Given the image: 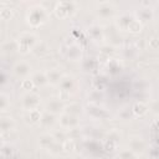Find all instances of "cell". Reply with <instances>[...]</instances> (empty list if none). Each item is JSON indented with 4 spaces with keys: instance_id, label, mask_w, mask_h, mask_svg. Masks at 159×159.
Wrapping results in <instances>:
<instances>
[{
    "instance_id": "2",
    "label": "cell",
    "mask_w": 159,
    "mask_h": 159,
    "mask_svg": "<svg viewBox=\"0 0 159 159\" xmlns=\"http://www.w3.org/2000/svg\"><path fill=\"white\" fill-rule=\"evenodd\" d=\"M47 17H48V14L41 5L35 6L30 10V12L27 15V22L32 27H39L47 21Z\"/></svg>"
},
{
    "instance_id": "10",
    "label": "cell",
    "mask_w": 159,
    "mask_h": 159,
    "mask_svg": "<svg viewBox=\"0 0 159 159\" xmlns=\"http://www.w3.org/2000/svg\"><path fill=\"white\" fill-rule=\"evenodd\" d=\"M58 86L61 87V92H66V93H71L75 88H76V81L73 77L71 76H62Z\"/></svg>"
},
{
    "instance_id": "5",
    "label": "cell",
    "mask_w": 159,
    "mask_h": 159,
    "mask_svg": "<svg viewBox=\"0 0 159 159\" xmlns=\"http://www.w3.org/2000/svg\"><path fill=\"white\" fill-rule=\"evenodd\" d=\"M58 124L62 129L65 130H70V129H73V128H78L80 127V119L78 117H75V116H71V114H67V113H62L60 117H58Z\"/></svg>"
},
{
    "instance_id": "1",
    "label": "cell",
    "mask_w": 159,
    "mask_h": 159,
    "mask_svg": "<svg viewBox=\"0 0 159 159\" xmlns=\"http://www.w3.org/2000/svg\"><path fill=\"white\" fill-rule=\"evenodd\" d=\"M39 42L37 36L32 32H22L19 39L16 40L17 43V50L22 53H27L30 51H32V48L35 47V45Z\"/></svg>"
},
{
    "instance_id": "31",
    "label": "cell",
    "mask_w": 159,
    "mask_h": 159,
    "mask_svg": "<svg viewBox=\"0 0 159 159\" xmlns=\"http://www.w3.org/2000/svg\"><path fill=\"white\" fill-rule=\"evenodd\" d=\"M11 15H12V10L11 9H1V11H0V17H2L4 20H7V19H10L11 17Z\"/></svg>"
},
{
    "instance_id": "9",
    "label": "cell",
    "mask_w": 159,
    "mask_h": 159,
    "mask_svg": "<svg viewBox=\"0 0 159 159\" xmlns=\"http://www.w3.org/2000/svg\"><path fill=\"white\" fill-rule=\"evenodd\" d=\"M31 65L25 62V61H21V62H17L14 67V72L17 77H21V78H26L27 76H30L31 73Z\"/></svg>"
},
{
    "instance_id": "34",
    "label": "cell",
    "mask_w": 159,
    "mask_h": 159,
    "mask_svg": "<svg viewBox=\"0 0 159 159\" xmlns=\"http://www.w3.org/2000/svg\"><path fill=\"white\" fill-rule=\"evenodd\" d=\"M158 46H159L158 37H152V39L149 40V48L153 50V51H155V50H158Z\"/></svg>"
},
{
    "instance_id": "30",
    "label": "cell",
    "mask_w": 159,
    "mask_h": 159,
    "mask_svg": "<svg viewBox=\"0 0 159 159\" xmlns=\"http://www.w3.org/2000/svg\"><path fill=\"white\" fill-rule=\"evenodd\" d=\"M21 87H22V89H26V91H30V92H31V89H32L35 86H34V83H32V81H31L30 78H25V80H22V82H21Z\"/></svg>"
},
{
    "instance_id": "14",
    "label": "cell",
    "mask_w": 159,
    "mask_h": 159,
    "mask_svg": "<svg viewBox=\"0 0 159 159\" xmlns=\"http://www.w3.org/2000/svg\"><path fill=\"white\" fill-rule=\"evenodd\" d=\"M55 139H53V137H52V134H50V133H45V134H42L40 138H39V144H40V147L42 148V149H46V150H48L53 144H55Z\"/></svg>"
},
{
    "instance_id": "6",
    "label": "cell",
    "mask_w": 159,
    "mask_h": 159,
    "mask_svg": "<svg viewBox=\"0 0 159 159\" xmlns=\"http://www.w3.org/2000/svg\"><path fill=\"white\" fill-rule=\"evenodd\" d=\"M128 145H129L128 149H130L135 155L143 154V153L145 152V149H147V143H145V140H144L142 137H139V135H133V137H130V138H129V142H128Z\"/></svg>"
},
{
    "instance_id": "4",
    "label": "cell",
    "mask_w": 159,
    "mask_h": 159,
    "mask_svg": "<svg viewBox=\"0 0 159 159\" xmlns=\"http://www.w3.org/2000/svg\"><path fill=\"white\" fill-rule=\"evenodd\" d=\"M41 103V98L37 93L35 92H29L26 93L22 99H21V106L24 108V111H34V109H39Z\"/></svg>"
},
{
    "instance_id": "23",
    "label": "cell",
    "mask_w": 159,
    "mask_h": 159,
    "mask_svg": "<svg viewBox=\"0 0 159 159\" xmlns=\"http://www.w3.org/2000/svg\"><path fill=\"white\" fill-rule=\"evenodd\" d=\"M89 36L92 37V40L98 41V40H101L103 37V31H102V29L99 26H92L89 29Z\"/></svg>"
},
{
    "instance_id": "19",
    "label": "cell",
    "mask_w": 159,
    "mask_h": 159,
    "mask_svg": "<svg viewBox=\"0 0 159 159\" xmlns=\"http://www.w3.org/2000/svg\"><path fill=\"white\" fill-rule=\"evenodd\" d=\"M134 19H135V17L132 16V15H129V14H123V15H120L119 19H118V21H117L118 27L122 29V30H127L128 26H129V24H130Z\"/></svg>"
},
{
    "instance_id": "8",
    "label": "cell",
    "mask_w": 159,
    "mask_h": 159,
    "mask_svg": "<svg viewBox=\"0 0 159 159\" xmlns=\"http://www.w3.org/2000/svg\"><path fill=\"white\" fill-rule=\"evenodd\" d=\"M65 104L62 103V101L60 98H51L47 103H46V112L52 113V114H58L61 112H63Z\"/></svg>"
},
{
    "instance_id": "16",
    "label": "cell",
    "mask_w": 159,
    "mask_h": 159,
    "mask_svg": "<svg viewBox=\"0 0 159 159\" xmlns=\"http://www.w3.org/2000/svg\"><path fill=\"white\" fill-rule=\"evenodd\" d=\"M82 109H83V107H82L80 103H70L68 106H65L62 113H67V114L78 117V116L82 113Z\"/></svg>"
},
{
    "instance_id": "12",
    "label": "cell",
    "mask_w": 159,
    "mask_h": 159,
    "mask_svg": "<svg viewBox=\"0 0 159 159\" xmlns=\"http://www.w3.org/2000/svg\"><path fill=\"white\" fill-rule=\"evenodd\" d=\"M41 112L40 109H34V111H25L24 113V119L26 123L30 124H37L40 123V118H41Z\"/></svg>"
},
{
    "instance_id": "18",
    "label": "cell",
    "mask_w": 159,
    "mask_h": 159,
    "mask_svg": "<svg viewBox=\"0 0 159 159\" xmlns=\"http://www.w3.org/2000/svg\"><path fill=\"white\" fill-rule=\"evenodd\" d=\"M88 114H91V117H93L96 119H103V118H106L108 116V113L103 108L98 107L97 104H94L91 108H88Z\"/></svg>"
},
{
    "instance_id": "25",
    "label": "cell",
    "mask_w": 159,
    "mask_h": 159,
    "mask_svg": "<svg viewBox=\"0 0 159 159\" xmlns=\"http://www.w3.org/2000/svg\"><path fill=\"white\" fill-rule=\"evenodd\" d=\"M76 148V143L73 139H66L63 143H62V152H66V153H72Z\"/></svg>"
},
{
    "instance_id": "7",
    "label": "cell",
    "mask_w": 159,
    "mask_h": 159,
    "mask_svg": "<svg viewBox=\"0 0 159 159\" xmlns=\"http://www.w3.org/2000/svg\"><path fill=\"white\" fill-rule=\"evenodd\" d=\"M114 12H116L114 6L111 2H101L99 6L97 7V14L102 19H109L114 15Z\"/></svg>"
},
{
    "instance_id": "32",
    "label": "cell",
    "mask_w": 159,
    "mask_h": 159,
    "mask_svg": "<svg viewBox=\"0 0 159 159\" xmlns=\"http://www.w3.org/2000/svg\"><path fill=\"white\" fill-rule=\"evenodd\" d=\"M116 148H117V143L116 142L106 139V142H104V149L106 150H114Z\"/></svg>"
},
{
    "instance_id": "33",
    "label": "cell",
    "mask_w": 159,
    "mask_h": 159,
    "mask_svg": "<svg viewBox=\"0 0 159 159\" xmlns=\"http://www.w3.org/2000/svg\"><path fill=\"white\" fill-rule=\"evenodd\" d=\"M120 138V133L119 132H117V130H112V132H109V134H108V138L107 139H109V140H113V142H118V139Z\"/></svg>"
},
{
    "instance_id": "22",
    "label": "cell",
    "mask_w": 159,
    "mask_h": 159,
    "mask_svg": "<svg viewBox=\"0 0 159 159\" xmlns=\"http://www.w3.org/2000/svg\"><path fill=\"white\" fill-rule=\"evenodd\" d=\"M80 56H81V47L77 45H72L66 50V57L72 61H76Z\"/></svg>"
},
{
    "instance_id": "36",
    "label": "cell",
    "mask_w": 159,
    "mask_h": 159,
    "mask_svg": "<svg viewBox=\"0 0 159 159\" xmlns=\"http://www.w3.org/2000/svg\"><path fill=\"white\" fill-rule=\"evenodd\" d=\"M2 147H4V145H2V138H1V137H0V149H1V148H2Z\"/></svg>"
},
{
    "instance_id": "26",
    "label": "cell",
    "mask_w": 159,
    "mask_h": 159,
    "mask_svg": "<svg viewBox=\"0 0 159 159\" xmlns=\"http://www.w3.org/2000/svg\"><path fill=\"white\" fill-rule=\"evenodd\" d=\"M52 137H53V139L56 140V142H58V143H63L66 139H67V134H66V130L65 129H60V130H56V132H53L52 133Z\"/></svg>"
},
{
    "instance_id": "20",
    "label": "cell",
    "mask_w": 159,
    "mask_h": 159,
    "mask_svg": "<svg viewBox=\"0 0 159 159\" xmlns=\"http://www.w3.org/2000/svg\"><path fill=\"white\" fill-rule=\"evenodd\" d=\"M34 83V86H43L47 83V77H46V72H35L31 78H30Z\"/></svg>"
},
{
    "instance_id": "24",
    "label": "cell",
    "mask_w": 159,
    "mask_h": 159,
    "mask_svg": "<svg viewBox=\"0 0 159 159\" xmlns=\"http://www.w3.org/2000/svg\"><path fill=\"white\" fill-rule=\"evenodd\" d=\"M152 16H153V12L149 10V9H142L139 12H138V21L140 22V21H148V20H150L152 19Z\"/></svg>"
},
{
    "instance_id": "11",
    "label": "cell",
    "mask_w": 159,
    "mask_h": 159,
    "mask_svg": "<svg viewBox=\"0 0 159 159\" xmlns=\"http://www.w3.org/2000/svg\"><path fill=\"white\" fill-rule=\"evenodd\" d=\"M57 123V117L52 113H48V112H45L41 114V118H40V123L45 129H50L52 128L55 124Z\"/></svg>"
},
{
    "instance_id": "28",
    "label": "cell",
    "mask_w": 159,
    "mask_h": 159,
    "mask_svg": "<svg viewBox=\"0 0 159 159\" xmlns=\"http://www.w3.org/2000/svg\"><path fill=\"white\" fill-rule=\"evenodd\" d=\"M127 30L130 31V32H139V31L142 30V24H140L137 19H134V20L129 24V26H128Z\"/></svg>"
},
{
    "instance_id": "13",
    "label": "cell",
    "mask_w": 159,
    "mask_h": 159,
    "mask_svg": "<svg viewBox=\"0 0 159 159\" xmlns=\"http://www.w3.org/2000/svg\"><path fill=\"white\" fill-rule=\"evenodd\" d=\"M14 129H15V122L11 117L0 118V132L5 134V133H10Z\"/></svg>"
},
{
    "instance_id": "21",
    "label": "cell",
    "mask_w": 159,
    "mask_h": 159,
    "mask_svg": "<svg viewBox=\"0 0 159 159\" xmlns=\"http://www.w3.org/2000/svg\"><path fill=\"white\" fill-rule=\"evenodd\" d=\"M31 52H34L37 57H43V56H46L48 53V47H47V45L45 42H41L40 41V42H37L35 45V47L32 48Z\"/></svg>"
},
{
    "instance_id": "3",
    "label": "cell",
    "mask_w": 159,
    "mask_h": 159,
    "mask_svg": "<svg viewBox=\"0 0 159 159\" xmlns=\"http://www.w3.org/2000/svg\"><path fill=\"white\" fill-rule=\"evenodd\" d=\"M77 10V4L73 1H61V2H56L55 6V12L58 17L61 19H66L72 16Z\"/></svg>"
},
{
    "instance_id": "37",
    "label": "cell",
    "mask_w": 159,
    "mask_h": 159,
    "mask_svg": "<svg viewBox=\"0 0 159 159\" xmlns=\"http://www.w3.org/2000/svg\"><path fill=\"white\" fill-rule=\"evenodd\" d=\"M98 159H106V158H98Z\"/></svg>"
},
{
    "instance_id": "35",
    "label": "cell",
    "mask_w": 159,
    "mask_h": 159,
    "mask_svg": "<svg viewBox=\"0 0 159 159\" xmlns=\"http://www.w3.org/2000/svg\"><path fill=\"white\" fill-rule=\"evenodd\" d=\"M72 159H86V158H83V157H80V155H77V157H75V158H72Z\"/></svg>"
},
{
    "instance_id": "27",
    "label": "cell",
    "mask_w": 159,
    "mask_h": 159,
    "mask_svg": "<svg viewBox=\"0 0 159 159\" xmlns=\"http://www.w3.org/2000/svg\"><path fill=\"white\" fill-rule=\"evenodd\" d=\"M137 157L130 149H123L118 154V159H137Z\"/></svg>"
},
{
    "instance_id": "29",
    "label": "cell",
    "mask_w": 159,
    "mask_h": 159,
    "mask_svg": "<svg viewBox=\"0 0 159 159\" xmlns=\"http://www.w3.org/2000/svg\"><path fill=\"white\" fill-rule=\"evenodd\" d=\"M9 104H10L9 98H7L5 94L0 93V112H1V111L7 109V108H9Z\"/></svg>"
},
{
    "instance_id": "17",
    "label": "cell",
    "mask_w": 159,
    "mask_h": 159,
    "mask_svg": "<svg viewBox=\"0 0 159 159\" xmlns=\"http://www.w3.org/2000/svg\"><path fill=\"white\" fill-rule=\"evenodd\" d=\"M130 111H132V113H133L134 116L142 117V116H144V114L148 113L149 107H148L145 103H143V102H137L135 104H133V107H132Z\"/></svg>"
},
{
    "instance_id": "15",
    "label": "cell",
    "mask_w": 159,
    "mask_h": 159,
    "mask_svg": "<svg viewBox=\"0 0 159 159\" xmlns=\"http://www.w3.org/2000/svg\"><path fill=\"white\" fill-rule=\"evenodd\" d=\"M62 73L57 70V68H52L50 71L46 72V77H47V83H51V84H58L61 78H62Z\"/></svg>"
}]
</instances>
